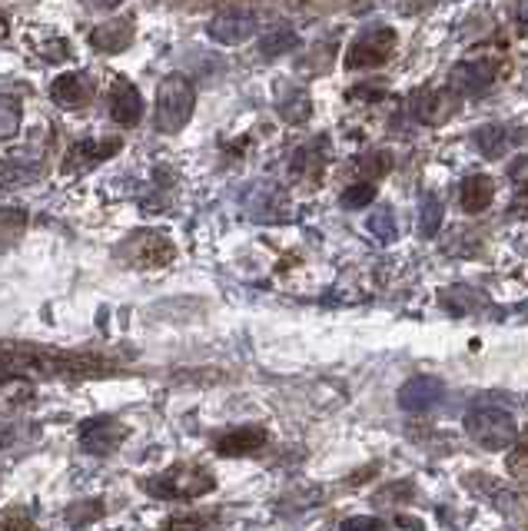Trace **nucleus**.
<instances>
[{
    "label": "nucleus",
    "mask_w": 528,
    "mask_h": 531,
    "mask_svg": "<svg viewBox=\"0 0 528 531\" xmlns=\"http://www.w3.org/2000/svg\"><path fill=\"white\" fill-rule=\"evenodd\" d=\"M117 372V359L100 352L50 349L34 342H0V376H44V379H97Z\"/></svg>",
    "instance_id": "f257e3e1"
},
{
    "label": "nucleus",
    "mask_w": 528,
    "mask_h": 531,
    "mask_svg": "<svg viewBox=\"0 0 528 531\" xmlns=\"http://www.w3.org/2000/svg\"><path fill=\"white\" fill-rule=\"evenodd\" d=\"M143 488L153 498H167V502H193L200 495H210L216 488V478L203 465H173L170 472H160L143 482Z\"/></svg>",
    "instance_id": "f03ea898"
},
{
    "label": "nucleus",
    "mask_w": 528,
    "mask_h": 531,
    "mask_svg": "<svg viewBox=\"0 0 528 531\" xmlns=\"http://www.w3.org/2000/svg\"><path fill=\"white\" fill-rule=\"evenodd\" d=\"M193 110H196L193 83L186 80L183 74H170L157 90V113H153L157 130L160 133H180L186 123H190Z\"/></svg>",
    "instance_id": "7ed1b4c3"
},
{
    "label": "nucleus",
    "mask_w": 528,
    "mask_h": 531,
    "mask_svg": "<svg viewBox=\"0 0 528 531\" xmlns=\"http://www.w3.org/2000/svg\"><path fill=\"white\" fill-rule=\"evenodd\" d=\"M465 432L489 452L509 449V445L519 439V425H515L512 415L499 409V405H475V409L465 415Z\"/></svg>",
    "instance_id": "20e7f679"
},
{
    "label": "nucleus",
    "mask_w": 528,
    "mask_h": 531,
    "mask_svg": "<svg viewBox=\"0 0 528 531\" xmlns=\"http://www.w3.org/2000/svg\"><path fill=\"white\" fill-rule=\"evenodd\" d=\"M399 34L389 24L366 27L346 50V70H376L396 57Z\"/></svg>",
    "instance_id": "39448f33"
},
{
    "label": "nucleus",
    "mask_w": 528,
    "mask_h": 531,
    "mask_svg": "<svg viewBox=\"0 0 528 531\" xmlns=\"http://www.w3.org/2000/svg\"><path fill=\"white\" fill-rule=\"evenodd\" d=\"M120 256L127 259L130 266L160 269V266H170L176 259V246L170 243V236L160 233V229H140V233H133L127 243L120 246Z\"/></svg>",
    "instance_id": "423d86ee"
},
{
    "label": "nucleus",
    "mask_w": 528,
    "mask_h": 531,
    "mask_svg": "<svg viewBox=\"0 0 528 531\" xmlns=\"http://www.w3.org/2000/svg\"><path fill=\"white\" fill-rule=\"evenodd\" d=\"M127 435L130 429L120 419H113V415H97V419L80 425V449L93 458H107L120 449Z\"/></svg>",
    "instance_id": "0eeeda50"
},
{
    "label": "nucleus",
    "mask_w": 528,
    "mask_h": 531,
    "mask_svg": "<svg viewBox=\"0 0 528 531\" xmlns=\"http://www.w3.org/2000/svg\"><path fill=\"white\" fill-rule=\"evenodd\" d=\"M256 27H260V20H256L253 10L230 7V10H220V14L206 24V34H210V40H216V44L236 47V44H246L250 37H256Z\"/></svg>",
    "instance_id": "6e6552de"
},
{
    "label": "nucleus",
    "mask_w": 528,
    "mask_h": 531,
    "mask_svg": "<svg viewBox=\"0 0 528 531\" xmlns=\"http://www.w3.org/2000/svg\"><path fill=\"white\" fill-rule=\"evenodd\" d=\"M465 488H472V492L479 495V498L492 502L505 518H522L525 508H528L525 498H522L519 492H512V488H505L499 478H489V475H465Z\"/></svg>",
    "instance_id": "1a4fd4ad"
},
{
    "label": "nucleus",
    "mask_w": 528,
    "mask_h": 531,
    "mask_svg": "<svg viewBox=\"0 0 528 531\" xmlns=\"http://www.w3.org/2000/svg\"><path fill=\"white\" fill-rule=\"evenodd\" d=\"M120 147H123L120 140H80V143H74V147L67 150L64 176H77V173L93 170L97 163L110 160V156H117Z\"/></svg>",
    "instance_id": "9d476101"
},
{
    "label": "nucleus",
    "mask_w": 528,
    "mask_h": 531,
    "mask_svg": "<svg viewBox=\"0 0 528 531\" xmlns=\"http://www.w3.org/2000/svg\"><path fill=\"white\" fill-rule=\"evenodd\" d=\"M499 74V67H495V60H462V64L452 67L449 74V90H455L459 97H469V93H479L485 90L489 83Z\"/></svg>",
    "instance_id": "9b49d317"
},
{
    "label": "nucleus",
    "mask_w": 528,
    "mask_h": 531,
    "mask_svg": "<svg viewBox=\"0 0 528 531\" xmlns=\"http://www.w3.org/2000/svg\"><path fill=\"white\" fill-rule=\"evenodd\" d=\"M44 173V156L37 150H10L0 153V186H20V183H34Z\"/></svg>",
    "instance_id": "f8f14e48"
},
{
    "label": "nucleus",
    "mask_w": 528,
    "mask_h": 531,
    "mask_svg": "<svg viewBox=\"0 0 528 531\" xmlns=\"http://www.w3.org/2000/svg\"><path fill=\"white\" fill-rule=\"evenodd\" d=\"M110 117L120 127H137L143 117V93L127 77H117L110 87Z\"/></svg>",
    "instance_id": "ddd939ff"
},
{
    "label": "nucleus",
    "mask_w": 528,
    "mask_h": 531,
    "mask_svg": "<svg viewBox=\"0 0 528 531\" xmlns=\"http://www.w3.org/2000/svg\"><path fill=\"white\" fill-rule=\"evenodd\" d=\"M90 97H93V83L87 80V74H80V70L60 74L54 83H50V100H54L57 107H64V110L87 107Z\"/></svg>",
    "instance_id": "4468645a"
},
{
    "label": "nucleus",
    "mask_w": 528,
    "mask_h": 531,
    "mask_svg": "<svg viewBox=\"0 0 528 531\" xmlns=\"http://www.w3.org/2000/svg\"><path fill=\"white\" fill-rule=\"evenodd\" d=\"M266 439L269 435H266V429H260V425H240V429H230L216 439V455H223V458L253 455L263 449Z\"/></svg>",
    "instance_id": "2eb2a0df"
},
{
    "label": "nucleus",
    "mask_w": 528,
    "mask_h": 531,
    "mask_svg": "<svg viewBox=\"0 0 528 531\" xmlns=\"http://www.w3.org/2000/svg\"><path fill=\"white\" fill-rule=\"evenodd\" d=\"M455 107H459V93L455 90H422L416 103H412V110H416V117L422 123H429V127H436V123L449 120Z\"/></svg>",
    "instance_id": "dca6fc26"
},
{
    "label": "nucleus",
    "mask_w": 528,
    "mask_h": 531,
    "mask_svg": "<svg viewBox=\"0 0 528 531\" xmlns=\"http://www.w3.org/2000/svg\"><path fill=\"white\" fill-rule=\"evenodd\" d=\"M442 392L445 389H442L439 379L416 376V379H409L399 389V402H402V409H409V412H426V409H432V405L442 399Z\"/></svg>",
    "instance_id": "f3484780"
},
{
    "label": "nucleus",
    "mask_w": 528,
    "mask_h": 531,
    "mask_svg": "<svg viewBox=\"0 0 528 531\" xmlns=\"http://www.w3.org/2000/svg\"><path fill=\"white\" fill-rule=\"evenodd\" d=\"M90 44L103 50V54H120V50H127L133 44V17H120V20H110V24L97 27L90 34Z\"/></svg>",
    "instance_id": "a211bd4d"
},
{
    "label": "nucleus",
    "mask_w": 528,
    "mask_h": 531,
    "mask_svg": "<svg viewBox=\"0 0 528 531\" xmlns=\"http://www.w3.org/2000/svg\"><path fill=\"white\" fill-rule=\"evenodd\" d=\"M492 200H495V180H492V176L475 173V176H469V180L462 183V210L465 213L479 216V213L489 210Z\"/></svg>",
    "instance_id": "6ab92c4d"
},
{
    "label": "nucleus",
    "mask_w": 528,
    "mask_h": 531,
    "mask_svg": "<svg viewBox=\"0 0 528 531\" xmlns=\"http://www.w3.org/2000/svg\"><path fill=\"white\" fill-rule=\"evenodd\" d=\"M30 213L24 206H0V253L20 243V236L27 233Z\"/></svg>",
    "instance_id": "aec40b11"
},
{
    "label": "nucleus",
    "mask_w": 528,
    "mask_h": 531,
    "mask_svg": "<svg viewBox=\"0 0 528 531\" xmlns=\"http://www.w3.org/2000/svg\"><path fill=\"white\" fill-rule=\"evenodd\" d=\"M213 525H220V512H173L167 522L160 525V531H210Z\"/></svg>",
    "instance_id": "412c9836"
},
{
    "label": "nucleus",
    "mask_w": 528,
    "mask_h": 531,
    "mask_svg": "<svg viewBox=\"0 0 528 531\" xmlns=\"http://www.w3.org/2000/svg\"><path fill=\"white\" fill-rule=\"evenodd\" d=\"M27 402H34V385L27 376H0V409H17Z\"/></svg>",
    "instance_id": "4be33fe9"
},
{
    "label": "nucleus",
    "mask_w": 528,
    "mask_h": 531,
    "mask_svg": "<svg viewBox=\"0 0 528 531\" xmlns=\"http://www.w3.org/2000/svg\"><path fill=\"white\" fill-rule=\"evenodd\" d=\"M107 515V508H103V502L100 498H90V502H74L64 512V518H67V525L70 528H87V525H93V522H100V518Z\"/></svg>",
    "instance_id": "5701e85b"
},
{
    "label": "nucleus",
    "mask_w": 528,
    "mask_h": 531,
    "mask_svg": "<svg viewBox=\"0 0 528 531\" xmlns=\"http://www.w3.org/2000/svg\"><path fill=\"white\" fill-rule=\"evenodd\" d=\"M293 47H299V37H296L293 27H276L273 34H266V37L260 40V54H263V57H283V54H289Z\"/></svg>",
    "instance_id": "b1692460"
},
{
    "label": "nucleus",
    "mask_w": 528,
    "mask_h": 531,
    "mask_svg": "<svg viewBox=\"0 0 528 531\" xmlns=\"http://www.w3.org/2000/svg\"><path fill=\"white\" fill-rule=\"evenodd\" d=\"M279 113H283V120H289V123L309 120V113H313V103H309L306 90H289V97L279 100Z\"/></svg>",
    "instance_id": "393cba45"
},
{
    "label": "nucleus",
    "mask_w": 528,
    "mask_h": 531,
    "mask_svg": "<svg viewBox=\"0 0 528 531\" xmlns=\"http://www.w3.org/2000/svg\"><path fill=\"white\" fill-rule=\"evenodd\" d=\"M24 120V107L14 97H0V140H10L20 130Z\"/></svg>",
    "instance_id": "a878e982"
},
{
    "label": "nucleus",
    "mask_w": 528,
    "mask_h": 531,
    "mask_svg": "<svg viewBox=\"0 0 528 531\" xmlns=\"http://www.w3.org/2000/svg\"><path fill=\"white\" fill-rule=\"evenodd\" d=\"M0 531H37L34 512L24 505L7 508V512H0Z\"/></svg>",
    "instance_id": "bb28decb"
},
{
    "label": "nucleus",
    "mask_w": 528,
    "mask_h": 531,
    "mask_svg": "<svg viewBox=\"0 0 528 531\" xmlns=\"http://www.w3.org/2000/svg\"><path fill=\"white\" fill-rule=\"evenodd\" d=\"M442 303L449 306L452 312H472L475 306H482L485 299H482V293H475V289L455 286V289H449V293L442 296Z\"/></svg>",
    "instance_id": "cd10ccee"
},
{
    "label": "nucleus",
    "mask_w": 528,
    "mask_h": 531,
    "mask_svg": "<svg viewBox=\"0 0 528 531\" xmlns=\"http://www.w3.org/2000/svg\"><path fill=\"white\" fill-rule=\"evenodd\" d=\"M372 200H376V183H369V180L352 183L349 190L339 196V203H343L346 210H362V206H369Z\"/></svg>",
    "instance_id": "c85d7f7f"
},
{
    "label": "nucleus",
    "mask_w": 528,
    "mask_h": 531,
    "mask_svg": "<svg viewBox=\"0 0 528 531\" xmlns=\"http://www.w3.org/2000/svg\"><path fill=\"white\" fill-rule=\"evenodd\" d=\"M439 226H442V203H439V196H426L422 200V213H419V229L426 236H436L439 233Z\"/></svg>",
    "instance_id": "c756f323"
},
{
    "label": "nucleus",
    "mask_w": 528,
    "mask_h": 531,
    "mask_svg": "<svg viewBox=\"0 0 528 531\" xmlns=\"http://www.w3.org/2000/svg\"><path fill=\"white\" fill-rule=\"evenodd\" d=\"M369 233L379 239V243H392L396 239V216H392V210H376L369 216Z\"/></svg>",
    "instance_id": "7c9ffc66"
},
{
    "label": "nucleus",
    "mask_w": 528,
    "mask_h": 531,
    "mask_svg": "<svg viewBox=\"0 0 528 531\" xmlns=\"http://www.w3.org/2000/svg\"><path fill=\"white\" fill-rule=\"evenodd\" d=\"M389 170H392V153H386V150H376V153H369L366 160H362V176H366L369 183L382 180Z\"/></svg>",
    "instance_id": "2f4dec72"
},
{
    "label": "nucleus",
    "mask_w": 528,
    "mask_h": 531,
    "mask_svg": "<svg viewBox=\"0 0 528 531\" xmlns=\"http://www.w3.org/2000/svg\"><path fill=\"white\" fill-rule=\"evenodd\" d=\"M505 468H509V475L515 478V482H525L528 485V435L515 445L512 455L505 458Z\"/></svg>",
    "instance_id": "473e14b6"
},
{
    "label": "nucleus",
    "mask_w": 528,
    "mask_h": 531,
    "mask_svg": "<svg viewBox=\"0 0 528 531\" xmlns=\"http://www.w3.org/2000/svg\"><path fill=\"white\" fill-rule=\"evenodd\" d=\"M475 143H479L485 156H502V150H505V130L502 127H482L479 133H475Z\"/></svg>",
    "instance_id": "72a5a7b5"
},
{
    "label": "nucleus",
    "mask_w": 528,
    "mask_h": 531,
    "mask_svg": "<svg viewBox=\"0 0 528 531\" xmlns=\"http://www.w3.org/2000/svg\"><path fill=\"white\" fill-rule=\"evenodd\" d=\"M416 495V488H412L409 482H396V485H386L382 492L376 495V505L379 502H389V505H399V502H406V498Z\"/></svg>",
    "instance_id": "f704fd0d"
},
{
    "label": "nucleus",
    "mask_w": 528,
    "mask_h": 531,
    "mask_svg": "<svg viewBox=\"0 0 528 531\" xmlns=\"http://www.w3.org/2000/svg\"><path fill=\"white\" fill-rule=\"evenodd\" d=\"M339 531H389V525L382 522V518H362V515H356V518H346L343 525H339Z\"/></svg>",
    "instance_id": "c9c22d12"
},
{
    "label": "nucleus",
    "mask_w": 528,
    "mask_h": 531,
    "mask_svg": "<svg viewBox=\"0 0 528 531\" xmlns=\"http://www.w3.org/2000/svg\"><path fill=\"white\" fill-rule=\"evenodd\" d=\"M505 7H509V17L515 20V24L528 30V0H505Z\"/></svg>",
    "instance_id": "e433bc0d"
},
{
    "label": "nucleus",
    "mask_w": 528,
    "mask_h": 531,
    "mask_svg": "<svg viewBox=\"0 0 528 531\" xmlns=\"http://www.w3.org/2000/svg\"><path fill=\"white\" fill-rule=\"evenodd\" d=\"M515 213H519V216H528V180L522 183L519 200H515Z\"/></svg>",
    "instance_id": "4c0bfd02"
},
{
    "label": "nucleus",
    "mask_w": 528,
    "mask_h": 531,
    "mask_svg": "<svg viewBox=\"0 0 528 531\" xmlns=\"http://www.w3.org/2000/svg\"><path fill=\"white\" fill-rule=\"evenodd\" d=\"M10 439H14V432L0 429V449H4V445H10Z\"/></svg>",
    "instance_id": "58836bf2"
}]
</instances>
